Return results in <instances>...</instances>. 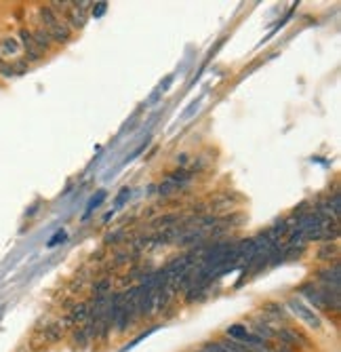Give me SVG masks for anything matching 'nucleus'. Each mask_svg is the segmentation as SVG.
<instances>
[{
	"label": "nucleus",
	"instance_id": "9d476101",
	"mask_svg": "<svg viewBox=\"0 0 341 352\" xmlns=\"http://www.w3.org/2000/svg\"><path fill=\"white\" fill-rule=\"evenodd\" d=\"M19 45H21V49H24V53H26V61H38L42 57V51L36 47L30 28H21L19 30Z\"/></svg>",
	"mask_w": 341,
	"mask_h": 352
},
{
	"label": "nucleus",
	"instance_id": "f03ea898",
	"mask_svg": "<svg viewBox=\"0 0 341 352\" xmlns=\"http://www.w3.org/2000/svg\"><path fill=\"white\" fill-rule=\"evenodd\" d=\"M65 338H67V329L63 327L61 319H51V321H44V325H38L34 329V336L30 340V346L47 348V346L63 342Z\"/></svg>",
	"mask_w": 341,
	"mask_h": 352
},
{
	"label": "nucleus",
	"instance_id": "2eb2a0df",
	"mask_svg": "<svg viewBox=\"0 0 341 352\" xmlns=\"http://www.w3.org/2000/svg\"><path fill=\"white\" fill-rule=\"evenodd\" d=\"M59 240H65V232L63 230H57V234L49 240V247H55V245H59Z\"/></svg>",
	"mask_w": 341,
	"mask_h": 352
},
{
	"label": "nucleus",
	"instance_id": "7ed1b4c3",
	"mask_svg": "<svg viewBox=\"0 0 341 352\" xmlns=\"http://www.w3.org/2000/svg\"><path fill=\"white\" fill-rule=\"evenodd\" d=\"M286 310H289V314L291 316H295L297 321H301L310 331H320L322 329V319H320V314H316L312 308L299 297V295H293V297H289L286 300Z\"/></svg>",
	"mask_w": 341,
	"mask_h": 352
},
{
	"label": "nucleus",
	"instance_id": "a211bd4d",
	"mask_svg": "<svg viewBox=\"0 0 341 352\" xmlns=\"http://www.w3.org/2000/svg\"><path fill=\"white\" fill-rule=\"evenodd\" d=\"M112 215H114V211H110V213H105V217H103V222H107V219H112Z\"/></svg>",
	"mask_w": 341,
	"mask_h": 352
},
{
	"label": "nucleus",
	"instance_id": "0eeeda50",
	"mask_svg": "<svg viewBox=\"0 0 341 352\" xmlns=\"http://www.w3.org/2000/svg\"><path fill=\"white\" fill-rule=\"evenodd\" d=\"M259 314L267 321V323H272V325H282V327H286V325H293L291 323V314H289V310H286V306L282 304V302H265L261 308H259Z\"/></svg>",
	"mask_w": 341,
	"mask_h": 352
},
{
	"label": "nucleus",
	"instance_id": "6e6552de",
	"mask_svg": "<svg viewBox=\"0 0 341 352\" xmlns=\"http://www.w3.org/2000/svg\"><path fill=\"white\" fill-rule=\"evenodd\" d=\"M314 283L318 287H331V289H339V283H341V272H339V261L327 263L325 268H318L314 272Z\"/></svg>",
	"mask_w": 341,
	"mask_h": 352
},
{
	"label": "nucleus",
	"instance_id": "39448f33",
	"mask_svg": "<svg viewBox=\"0 0 341 352\" xmlns=\"http://www.w3.org/2000/svg\"><path fill=\"white\" fill-rule=\"evenodd\" d=\"M297 293H299V297L312 308V310L318 314V312H322V314H329L331 316V312H329V308H327V304H325V297H322V291H320V287L314 283V280H308V283H301L299 287H297Z\"/></svg>",
	"mask_w": 341,
	"mask_h": 352
},
{
	"label": "nucleus",
	"instance_id": "f257e3e1",
	"mask_svg": "<svg viewBox=\"0 0 341 352\" xmlns=\"http://www.w3.org/2000/svg\"><path fill=\"white\" fill-rule=\"evenodd\" d=\"M38 15H40V28L47 30V34L53 40V45H65V42H70L72 30L67 28V24L49 5H42L38 9Z\"/></svg>",
	"mask_w": 341,
	"mask_h": 352
},
{
	"label": "nucleus",
	"instance_id": "1a4fd4ad",
	"mask_svg": "<svg viewBox=\"0 0 341 352\" xmlns=\"http://www.w3.org/2000/svg\"><path fill=\"white\" fill-rule=\"evenodd\" d=\"M246 327L251 329L255 336H259L263 342H276V329L272 323H267L261 314H255V316H248L246 319Z\"/></svg>",
	"mask_w": 341,
	"mask_h": 352
},
{
	"label": "nucleus",
	"instance_id": "f8f14e48",
	"mask_svg": "<svg viewBox=\"0 0 341 352\" xmlns=\"http://www.w3.org/2000/svg\"><path fill=\"white\" fill-rule=\"evenodd\" d=\"M32 38H34V42H36V47L42 51V55L44 53H47L51 47H53V40H51V36L47 34V30H44V28H34L32 30Z\"/></svg>",
	"mask_w": 341,
	"mask_h": 352
},
{
	"label": "nucleus",
	"instance_id": "423d86ee",
	"mask_svg": "<svg viewBox=\"0 0 341 352\" xmlns=\"http://www.w3.org/2000/svg\"><path fill=\"white\" fill-rule=\"evenodd\" d=\"M223 336H225V338H230V340H234V342L246 344L248 348H261V346H265V344H267V342H263L259 336H255V333H253L251 329H248L244 323H234V325H230V327H225Z\"/></svg>",
	"mask_w": 341,
	"mask_h": 352
},
{
	"label": "nucleus",
	"instance_id": "20e7f679",
	"mask_svg": "<svg viewBox=\"0 0 341 352\" xmlns=\"http://www.w3.org/2000/svg\"><path fill=\"white\" fill-rule=\"evenodd\" d=\"M276 342L284 344L297 352L303 350H314V342L310 340V336L303 331L301 327H295V325H286V327H278L276 329Z\"/></svg>",
	"mask_w": 341,
	"mask_h": 352
},
{
	"label": "nucleus",
	"instance_id": "9b49d317",
	"mask_svg": "<svg viewBox=\"0 0 341 352\" xmlns=\"http://www.w3.org/2000/svg\"><path fill=\"white\" fill-rule=\"evenodd\" d=\"M316 259H320L325 263H331V261H339V247L337 243H320L316 251Z\"/></svg>",
	"mask_w": 341,
	"mask_h": 352
},
{
	"label": "nucleus",
	"instance_id": "dca6fc26",
	"mask_svg": "<svg viewBox=\"0 0 341 352\" xmlns=\"http://www.w3.org/2000/svg\"><path fill=\"white\" fill-rule=\"evenodd\" d=\"M93 7H97V9H93V11H91V13H93L95 17L103 15V13H105V9H107V5H105V3H97V5H93Z\"/></svg>",
	"mask_w": 341,
	"mask_h": 352
},
{
	"label": "nucleus",
	"instance_id": "4468645a",
	"mask_svg": "<svg viewBox=\"0 0 341 352\" xmlns=\"http://www.w3.org/2000/svg\"><path fill=\"white\" fill-rule=\"evenodd\" d=\"M129 199H131V188H122L120 194H118V199H116V207H122Z\"/></svg>",
	"mask_w": 341,
	"mask_h": 352
},
{
	"label": "nucleus",
	"instance_id": "ddd939ff",
	"mask_svg": "<svg viewBox=\"0 0 341 352\" xmlns=\"http://www.w3.org/2000/svg\"><path fill=\"white\" fill-rule=\"evenodd\" d=\"M103 199H105V192L101 190V192H97V196H93V199H91L88 201V205H86V211H84V219L91 215V213H93L101 203H103Z\"/></svg>",
	"mask_w": 341,
	"mask_h": 352
},
{
	"label": "nucleus",
	"instance_id": "f3484780",
	"mask_svg": "<svg viewBox=\"0 0 341 352\" xmlns=\"http://www.w3.org/2000/svg\"><path fill=\"white\" fill-rule=\"evenodd\" d=\"M190 163V159H188V154H179L177 156V165H179V169H186V165Z\"/></svg>",
	"mask_w": 341,
	"mask_h": 352
}]
</instances>
